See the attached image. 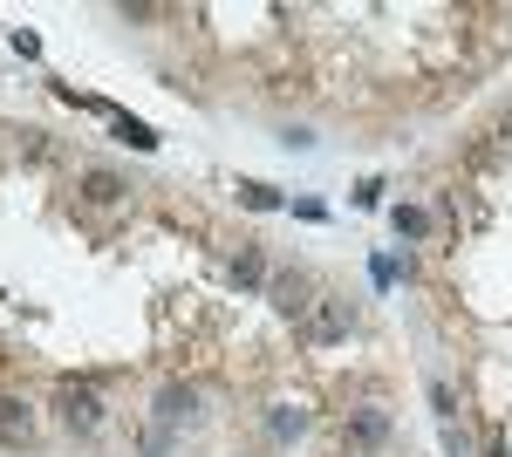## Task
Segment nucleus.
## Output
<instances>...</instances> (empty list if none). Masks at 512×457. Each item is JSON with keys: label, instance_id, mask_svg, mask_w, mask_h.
<instances>
[{"label": "nucleus", "instance_id": "1", "mask_svg": "<svg viewBox=\"0 0 512 457\" xmlns=\"http://www.w3.org/2000/svg\"><path fill=\"white\" fill-rule=\"evenodd\" d=\"M349 335H355L349 294H315V307L301 314V342L308 348H335V342H349Z\"/></svg>", "mask_w": 512, "mask_h": 457}, {"label": "nucleus", "instance_id": "2", "mask_svg": "<svg viewBox=\"0 0 512 457\" xmlns=\"http://www.w3.org/2000/svg\"><path fill=\"white\" fill-rule=\"evenodd\" d=\"M55 423H62L69 437H96V430L110 423V410H103V396H96L89 382H62V389H55Z\"/></svg>", "mask_w": 512, "mask_h": 457}, {"label": "nucleus", "instance_id": "3", "mask_svg": "<svg viewBox=\"0 0 512 457\" xmlns=\"http://www.w3.org/2000/svg\"><path fill=\"white\" fill-rule=\"evenodd\" d=\"M151 417H158V430H192L198 417H205V396H198V382H164L158 403H151Z\"/></svg>", "mask_w": 512, "mask_h": 457}, {"label": "nucleus", "instance_id": "4", "mask_svg": "<svg viewBox=\"0 0 512 457\" xmlns=\"http://www.w3.org/2000/svg\"><path fill=\"white\" fill-rule=\"evenodd\" d=\"M315 273H301V267H287V273H274L267 280V301H274V314H287V321H301L308 307H315Z\"/></svg>", "mask_w": 512, "mask_h": 457}, {"label": "nucleus", "instance_id": "5", "mask_svg": "<svg viewBox=\"0 0 512 457\" xmlns=\"http://www.w3.org/2000/svg\"><path fill=\"white\" fill-rule=\"evenodd\" d=\"M342 444H349L355 457L383 451V444H390V410H376V403H362V410H349V417H342Z\"/></svg>", "mask_w": 512, "mask_h": 457}, {"label": "nucleus", "instance_id": "6", "mask_svg": "<svg viewBox=\"0 0 512 457\" xmlns=\"http://www.w3.org/2000/svg\"><path fill=\"white\" fill-rule=\"evenodd\" d=\"M76 198L89 205V212H117L123 198H130V178H123V171H110V164H89V171L76 178Z\"/></svg>", "mask_w": 512, "mask_h": 457}, {"label": "nucleus", "instance_id": "7", "mask_svg": "<svg viewBox=\"0 0 512 457\" xmlns=\"http://www.w3.org/2000/svg\"><path fill=\"white\" fill-rule=\"evenodd\" d=\"M35 403H21V396H0V451H28L35 444Z\"/></svg>", "mask_w": 512, "mask_h": 457}, {"label": "nucleus", "instance_id": "8", "mask_svg": "<svg viewBox=\"0 0 512 457\" xmlns=\"http://www.w3.org/2000/svg\"><path fill=\"white\" fill-rule=\"evenodd\" d=\"M301 430H308V410H294V403H274V410H267V437H274V444H294Z\"/></svg>", "mask_w": 512, "mask_h": 457}, {"label": "nucleus", "instance_id": "9", "mask_svg": "<svg viewBox=\"0 0 512 457\" xmlns=\"http://www.w3.org/2000/svg\"><path fill=\"white\" fill-rule=\"evenodd\" d=\"M267 280H274V273H267V260H260V246H239V260H233V287H260V294H267Z\"/></svg>", "mask_w": 512, "mask_h": 457}, {"label": "nucleus", "instance_id": "10", "mask_svg": "<svg viewBox=\"0 0 512 457\" xmlns=\"http://www.w3.org/2000/svg\"><path fill=\"white\" fill-rule=\"evenodd\" d=\"M110 130H117L130 151H158V130L151 123H137V116H123V110H110Z\"/></svg>", "mask_w": 512, "mask_h": 457}, {"label": "nucleus", "instance_id": "11", "mask_svg": "<svg viewBox=\"0 0 512 457\" xmlns=\"http://www.w3.org/2000/svg\"><path fill=\"white\" fill-rule=\"evenodd\" d=\"M390 226H396V239H424L431 232V212L424 205H390Z\"/></svg>", "mask_w": 512, "mask_h": 457}, {"label": "nucleus", "instance_id": "12", "mask_svg": "<svg viewBox=\"0 0 512 457\" xmlns=\"http://www.w3.org/2000/svg\"><path fill=\"white\" fill-rule=\"evenodd\" d=\"M239 205H246V212H280L287 198H280L274 185H260V178H246V185H239Z\"/></svg>", "mask_w": 512, "mask_h": 457}, {"label": "nucleus", "instance_id": "13", "mask_svg": "<svg viewBox=\"0 0 512 457\" xmlns=\"http://www.w3.org/2000/svg\"><path fill=\"white\" fill-rule=\"evenodd\" d=\"M431 410H437L444 423H458V389H451L444 376H431Z\"/></svg>", "mask_w": 512, "mask_h": 457}, {"label": "nucleus", "instance_id": "14", "mask_svg": "<svg viewBox=\"0 0 512 457\" xmlns=\"http://www.w3.org/2000/svg\"><path fill=\"white\" fill-rule=\"evenodd\" d=\"M444 451H451V457H472V437H465L458 423H444Z\"/></svg>", "mask_w": 512, "mask_h": 457}, {"label": "nucleus", "instance_id": "15", "mask_svg": "<svg viewBox=\"0 0 512 457\" xmlns=\"http://www.w3.org/2000/svg\"><path fill=\"white\" fill-rule=\"evenodd\" d=\"M369 280H376V287H396V260H390V253H376V267H369Z\"/></svg>", "mask_w": 512, "mask_h": 457}, {"label": "nucleus", "instance_id": "16", "mask_svg": "<svg viewBox=\"0 0 512 457\" xmlns=\"http://www.w3.org/2000/svg\"><path fill=\"white\" fill-rule=\"evenodd\" d=\"M485 457H512V451H506V437H492V444H485Z\"/></svg>", "mask_w": 512, "mask_h": 457}, {"label": "nucleus", "instance_id": "17", "mask_svg": "<svg viewBox=\"0 0 512 457\" xmlns=\"http://www.w3.org/2000/svg\"><path fill=\"white\" fill-rule=\"evenodd\" d=\"M499 130H506V137H512V110H506V123H499Z\"/></svg>", "mask_w": 512, "mask_h": 457}]
</instances>
